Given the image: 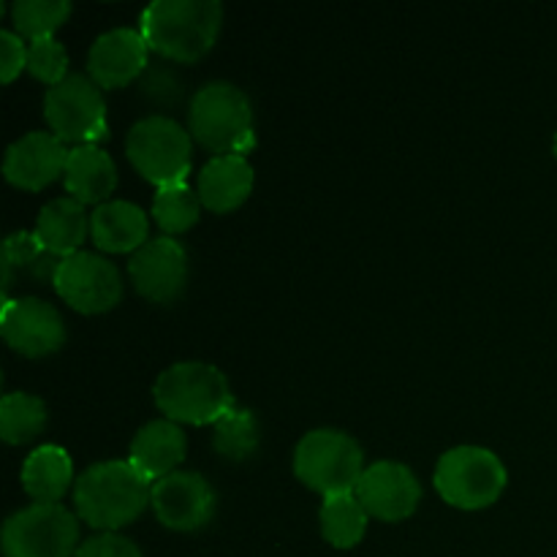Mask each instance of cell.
<instances>
[{
  "mask_svg": "<svg viewBox=\"0 0 557 557\" xmlns=\"http://www.w3.org/2000/svg\"><path fill=\"white\" fill-rule=\"evenodd\" d=\"M199 190L190 188L188 183L163 185V188L156 190V199H152V218L169 234L188 232L199 221Z\"/></svg>",
  "mask_w": 557,
  "mask_h": 557,
  "instance_id": "27",
  "label": "cell"
},
{
  "mask_svg": "<svg viewBox=\"0 0 557 557\" xmlns=\"http://www.w3.org/2000/svg\"><path fill=\"white\" fill-rule=\"evenodd\" d=\"M79 520L63 504H30L3 525L5 557H76Z\"/></svg>",
  "mask_w": 557,
  "mask_h": 557,
  "instance_id": "8",
  "label": "cell"
},
{
  "mask_svg": "<svg viewBox=\"0 0 557 557\" xmlns=\"http://www.w3.org/2000/svg\"><path fill=\"white\" fill-rule=\"evenodd\" d=\"M27 71L49 87L69 76V52L54 36L27 44Z\"/></svg>",
  "mask_w": 557,
  "mask_h": 557,
  "instance_id": "29",
  "label": "cell"
},
{
  "mask_svg": "<svg viewBox=\"0 0 557 557\" xmlns=\"http://www.w3.org/2000/svg\"><path fill=\"white\" fill-rule=\"evenodd\" d=\"M188 131L218 156H245L256 145L250 98L232 82H210L190 101Z\"/></svg>",
  "mask_w": 557,
  "mask_h": 557,
  "instance_id": "4",
  "label": "cell"
},
{
  "mask_svg": "<svg viewBox=\"0 0 557 557\" xmlns=\"http://www.w3.org/2000/svg\"><path fill=\"white\" fill-rule=\"evenodd\" d=\"M54 292L79 313H103L123 299V277L107 256L76 250L60 264Z\"/></svg>",
  "mask_w": 557,
  "mask_h": 557,
  "instance_id": "10",
  "label": "cell"
},
{
  "mask_svg": "<svg viewBox=\"0 0 557 557\" xmlns=\"http://www.w3.org/2000/svg\"><path fill=\"white\" fill-rule=\"evenodd\" d=\"M357 498L375 520L400 522L417 511L422 500V484L417 473L403 462L379 460L364 468L357 484Z\"/></svg>",
  "mask_w": 557,
  "mask_h": 557,
  "instance_id": "14",
  "label": "cell"
},
{
  "mask_svg": "<svg viewBox=\"0 0 557 557\" xmlns=\"http://www.w3.org/2000/svg\"><path fill=\"white\" fill-rule=\"evenodd\" d=\"M65 190L82 205H103L117 185V166L98 145H79L65 161Z\"/></svg>",
  "mask_w": 557,
  "mask_h": 557,
  "instance_id": "21",
  "label": "cell"
},
{
  "mask_svg": "<svg viewBox=\"0 0 557 557\" xmlns=\"http://www.w3.org/2000/svg\"><path fill=\"white\" fill-rule=\"evenodd\" d=\"M152 511L169 531H199L215 515V490L201 473L174 471L152 484Z\"/></svg>",
  "mask_w": 557,
  "mask_h": 557,
  "instance_id": "11",
  "label": "cell"
},
{
  "mask_svg": "<svg viewBox=\"0 0 557 557\" xmlns=\"http://www.w3.org/2000/svg\"><path fill=\"white\" fill-rule=\"evenodd\" d=\"M22 69H27V44L20 33L0 30V79L9 85Z\"/></svg>",
  "mask_w": 557,
  "mask_h": 557,
  "instance_id": "32",
  "label": "cell"
},
{
  "mask_svg": "<svg viewBox=\"0 0 557 557\" xmlns=\"http://www.w3.org/2000/svg\"><path fill=\"white\" fill-rule=\"evenodd\" d=\"M223 25L218 0H156L141 11L139 30L161 58L194 63L205 58Z\"/></svg>",
  "mask_w": 557,
  "mask_h": 557,
  "instance_id": "1",
  "label": "cell"
},
{
  "mask_svg": "<svg viewBox=\"0 0 557 557\" xmlns=\"http://www.w3.org/2000/svg\"><path fill=\"white\" fill-rule=\"evenodd\" d=\"M74 482V466L63 446H38L22 466V487L36 504H58Z\"/></svg>",
  "mask_w": 557,
  "mask_h": 557,
  "instance_id": "23",
  "label": "cell"
},
{
  "mask_svg": "<svg viewBox=\"0 0 557 557\" xmlns=\"http://www.w3.org/2000/svg\"><path fill=\"white\" fill-rule=\"evenodd\" d=\"M150 218L139 205L125 199H109L90 215V237L107 253H131L147 243Z\"/></svg>",
  "mask_w": 557,
  "mask_h": 557,
  "instance_id": "18",
  "label": "cell"
},
{
  "mask_svg": "<svg viewBox=\"0 0 557 557\" xmlns=\"http://www.w3.org/2000/svg\"><path fill=\"white\" fill-rule=\"evenodd\" d=\"M139 87L152 103H177L183 98V79L177 76V71H172L163 63H150L145 69V74L139 76Z\"/></svg>",
  "mask_w": 557,
  "mask_h": 557,
  "instance_id": "30",
  "label": "cell"
},
{
  "mask_svg": "<svg viewBox=\"0 0 557 557\" xmlns=\"http://www.w3.org/2000/svg\"><path fill=\"white\" fill-rule=\"evenodd\" d=\"M71 14L69 0H16L11 5V20L20 36L49 38Z\"/></svg>",
  "mask_w": 557,
  "mask_h": 557,
  "instance_id": "28",
  "label": "cell"
},
{
  "mask_svg": "<svg viewBox=\"0 0 557 557\" xmlns=\"http://www.w3.org/2000/svg\"><path fill=\"white\" fill-rule=\"evenodd\" d=\"M44 245L58 256H71L82 248L87 237V212L85 205L74 196H60L47 201L36 218V228Z\"/></svg>",
  "mask_w": 557,
  "mask_h": 557,
  "instance_id": "22",
  "label": "cell"
},
{
  "mask_svg": "<svg viewBox=\"0 0 557 557\" xmlns=\"http://www.w3.org/2000/svg\"><path fill=\"white\" fill-rule=\"evenodd\" d=\"M134 288L150 302H174L188 283V253L174 237H152L128 261Z\"/></svg>",
  "mask_w": 557,
  "mask_h": 557,
  "instance_id": "13",
  "label": "cell"
},
{
  "mask_svg": "<svg viewBox=\"0 0 557 557\" xmlns=\"http://www.w3.org/2000/svg\"><path fill=\"white\" fill-rule=\"evenodd\" d=\"M212 446L221 457L232 462H243L259 449V422L253 411L234 406L212 424Z\"/></svg>",
  "mask_w": 557,
  "mask_h": 557,
  "instance_id": "26",
  "label": "cell"
},
{
  "mask_svg": "<svg viewBox=\"0 0 557 557\" xmlns=\"http://www.w3.org/2000/svg\"><path fill=\"white\" fill-rule=\"evenodd\" d=\"M152 397L166 419L185 424H215L228 408L237 406L226 375L207 362H177L166 368L156 379Z\"/></svg>",
  "mask_w": 557,
  "mask_h": 557,
  "instance_id": "3",
  "label": "cell"
},
{
  "mask_svg": "<svg viewBox=\"0 0 557 557\" xmlns=\"http://www.w3.org/2000/svg\"><path fill=\"white\" fill-rule=\"evenodd\" d=\"M185 449H188V441L177 422L152 419L131 441L128 460L141 476L156 484L158 479L177 471L180 462L185 460Z\"/></svg>",
  "mask_w": 557,
  "mask_h": 557,
  "instance_id": "17",
  "label": "cell"
},
{
  "mask_svg": "<svg viewBox=\"0 0 557 557\" xmlns=\"http://www.w3.org/2000/svg\"><path fill=\"white\" fill-rule=\"evenodd\" d=\"M321 522V536L337 549H351L357 547L359 542L368 533L370 515L362 506V500L357 498V493L346 495H332V498H324L319 511Z\"/></svg>",
  "mask_w": 557,
  "mask_h": 557,
  "instance_id": "24",
  "label": "cell"
},
{
  "mask_svg": "<svg viewBox=\"0 0 557 557\" xmlns=\"http://www.w3.org/2000/svg\"><path fill=\"white\" fill-rule=\"evenodd\" d=\"M69 152L71 150H65V141L60 136L47 134V131H30L9 145L3 174L16 188L41 190L44 185L65 172Z\"/></svg>",
  "mask_w": 557,
  "mask_h": 557,
  "instance_id": "15",
  "label": "cell"
},
{
  "mask_svg": "<svg viewBox=\"0 0 557 557\" xmlns=\"http://www.w3.org/2000/svg\"><path fill=\"white\" fill-rule=\"evenodd\" d=\"M0 332L14 351L25 357H49L65 343L63 315L38 297L5 299L0 310Z\"/></svg>",
  "mask_w": 557,
  "mask_h": 557,
  "instance_id": "12",
  "label": "cell"
},
{
  "mask_svg": "<svg viewBox=\"0 0 557 557\" xmlns=\"http://www.w3.org/2000/svg\"><path fill=\"white\" fill-rule=\"evenodd\" d=\"M553 147H555V156H557V134H555V141H553Z\"/></svg>",
  "mask_w": 557,
  "mask_h": 557,
  "instance_id": "33",
  "label": "cell"
},
{
  "mask_svg": "<svg viewBox=\"0 0 557 557\" xmlns=\"http://www.w3.org/2000/svg\"><path fill=\"white\" fill-rule=\"evenodd\" d=\"M253 190V166L245 156H215L199 172V199L212 212H232Z\"/></svg>",
  "mask_w": 557,
  "mask_h": 557,
  "instance_id": "20",
  "label": "cell"
},
{
  "mask_svg": "<svg viewBox=\"0 0 557 557\" xmlns=\"http://www.w3.org/2000/svg\"><path fill=\"white\" fill-rule=\"evenodd\" d=\"M506 466L484 446H455L435 466V490L457 509H487L504 495Z\"/></svg>",
  "mask_w": 557,
  "mask_h": 557,
  "instance_id": "7",
  "label": "cell"
},
{
  "mask_svg": "<svg viewBox=\"0 0 557 557\" xmlns=\"http://www.w3.org/2000/svg\"><path fill=\"white\" fill-rule=\"evenodd\" d=\"M76 557H141V549L117 531L96 533L79 544Z\"/></svg>",
  "mask_w": 557,
  "mask_h": 557,
  "instance_id": "31",
  "label": "cell"
},
{
  "mask_svg": "<svg viewBox=\"0 0 557 557\" xmlns=\"http://www.w3.org/2000/svg\"><path fill=\"white\" fill-rule=\"evenodd\" d=\"M44 117L63 141L96 145L107 139V101L87 74H69L44 96Z\"/></svg>",
  "mask_w": 557,
  "mask_h": 557,
  "instance_id": "9",
  "label": "cell"
},
{
  "mask_svg": "<svg viewBox=\"0 0 557 557\" xmlns=\"http://www.w3.org/2000/svg\"><path fill=\"white\" fill-rule=\"evenodd\" d=\"M364 468L362 446L343 430H310L294 449L297 479L324 498L357 493Z\"/></svg>",
  "mask_w": 557,
  "mask_h": 557,
  "instance_id": "5",
  "label": "cell"
},
{
  "mask_svg": "<svg viewBox=\"0 0 557 557\" xmlns=\"http://www.w3.org/2000/svg\"><path fill=\"white\" fill-rule=\"evenodd\" d=\"M125 152L136 172L158 188L185 183L190 172L194 136L166 114H150L131 125Z\"/></svg>",
  "mask_w": 557,
  "mask_h": 557,
  "instance_id": "6",
  "label": "cell"
},
{
  "mask_svg": "<svg viewBox=\"0 0 557 557\" xmlns=\"http://www.w3.org/2000/svg\"><path fill=\"white\" fill-rule=\"evenodd\" d=\"M147 52H150V47H147L141 30L112 27L92 41L90 54H87L90 79L98 87H109V90L128 85V82L139 79L150 65Z\"/></svg>",
  "mask_w": 557,
  "mask_h": 557,
  "instance_id": "16",
  "label": "cell"
},
{
  "mask_svg": "<svg viewBox=\"0 0 557 557\" xmlns=\"http://www.w3.org/2000/svg\"><path fill=\"white\" fill-rule=\"evenodd\" d=\"M47 428V403L27 392H9L0 400V435L5 444H27Z\"/></svg>",
  "mask_w": 557,
  "mask_h": 557,
  "instance_id": "25",
  "label": "cell"
},
{
  "mask_svg": "<svg viewBox=\"0 0 557 557\" xmlns=\"http://www.w3.org/2000/svg\"><path fill=\"white\" fill-rule=\"evenodd\" d=\"M65 256L52 253L47 245L38 239L36 232H14L3 243V302L11 299V286L14 283H52L58 277L60 264Z\"/></svg>",
  "mask_w": 557,
  "mask_h": 557,
  "instance_id": "19",
  "label": "cell"
},
{
  "mask_svg": "<svg viewBox=\"0 0 557 557\" xmlns=\"http://www.w3.org/2000/svg\"><path fill=\"white\" fill-rule=\"evenodd\" d=\"M76 511L96 531H120L152 500V482L131 460H107L87 468L74 484Z\"/></svg>",
  "mask_w": 557,
  "mask_h": 557,
  "instance_id": "2",
  "label": "cell"
}]
</instances>
